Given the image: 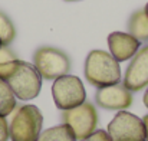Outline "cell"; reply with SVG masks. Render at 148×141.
I'll list each match as a JSON object with an SVG mask.
<instances>
[{"mask_svg":"<svg viewBox=\"0 0 148 141\" xmlns=\"http://www.w3.org/2000/svg\"><path fill=\"white\" fill-rule=\"evenodd\" d=\"M62 121L72 130L75 138L81 141L97 131L98 112H97V108L91 102L85 101L84 104H81L72 109L63 111Z\"/></svg>","mask_w":148,"mask_h":141,"instance_id":"cell-6","label":"cell"},{"mask_svg":"<svg viewBox=\"0 0 148 141\" xmlns=\"http://www.w3.org/2000/svg\"><path fill=\"white\" fill-rule=\"evenodd\" d=\"M16 38V28L10 17L0 10V42L3 46H9Z\"/></svg>","mask_w":148,"mask_h":141,"instance_id":"cell-14","label":"cell"},{"mask_svg":"<svg viewBox=\"0 0 148 141\" xmlns=\"http://www.w3.org/2000/svg\"><path fill=\"white\" fill-rule=\"evenodd\" d=\"M1 46H3V45H1V42H0V49H1Z\"/></svg>","mask_w":148,"mask_h":141,"instance_id":"cell-21","label":"cell"},{"mask_svg":"<svg viewBox=\"0 0 148 141\" xmlns=\"http://www.w3.org/2000/svg\"><path fill=\"white\" fill-rule=\"evenodd\" d=\"M42 76L36 66L29 62L19 61L14 72L6 81L16 98L20 101H30L36 98L42 89Z\"/></svg>","mask_w":148,"mask_h":141,"instance_id":"cell-3","label":"cell"},{"mask_svg":"<svg viewBox=\"0 0 148 141\" xmlns=\"http://www.w3.org/2000/svg\"><path fill=\"white\" fill-rule=\"evenodd\" d=\"M128 33L137 38L140 42H148V16L144 9L134 12L128 20Z\"/></svg>","mask_w":148,"mask_h":141,"instance_id":"cell-11","label":"cell"},{"mask_svg":"<svg viewBox=\"0 0 148 141\" xmlns=\"http://www.w3.org/2000/svg\"><path fill=\"white\" fill-rule=\"evenodd\" d=\"M84 72L86 81L97 88H103L121 82L119 62L111 53L101 49L91 50L88 53Z\"/></svg>","mask_w":148,"mask_h":141,"instance_id":"cell-1","label":"cell"},{"mask_svg":"<svg viewBox=\"0 0 148 141\" xmlns=\"http://www.w3.org/2000/svg\"><path fill=\"white\" fill-rule=\"evenodd\" d=\"M52 96L59 109L68 111L84 104L86 99V92L81 78L68 74L55 79L52 85Z\"/></svg>","mask_w":148,"mask_h":141,"instance_id":"cell-5","label":"cell"},{"mask_svg":"<svg viewBox=\"0 0 148 141\" xmlns=\"http://www.w3.org/2000/svg\"><path fill=\"white\" fill-rule=\"evenodd\" d=\"M143 101H144V105L148 108V89L145 91V94H144V98H143Z\"/></svg>","mask_w":148,"mask_h":141,"instance_id":"cell-18","label":"cell"},{"mask_svg":"<svg viewBox=\"0 0 148 141\" xmlns=\"http://www.w3.org/2000/svg\"><path fill=\"white\" fill-rule=\"evenodd\" d=\"M38 141H78V140L75 138L72 130L66 124H60V125L48 128L46 131H42Z\"/></svg>","mask_w":148,"mask_h":141,"instance_id":"cell-12","label":"cell"},{"mask_svg":"<svg viewBox=\"0 0 148 141\" xmlns=\"http://www.w3.org/2000/svg\"><path fill=\"white\" fill-rule=\"evenodd\" d=\"M33 65L39 71L40 76L48 81H55L68 75L71 71L69 56L63 50L52 46L39 47L33 55Z\"/></svg>","mask_w":148,"mask_h":141,"instance_id":"cell-4","label":"cell"},{"mask_svg":"<svg viewBox=\"0 0 148 141\" xmlns=\"http://www.w3.org/2000/svg\"><path fill=\"white\" fill-rule=\"evenodd\" d=\"M112 141H147L143 120L128 111H119L108 124Z\"/></svg>","mask_w":148,"mask_h":141,"instance_id":"cell-7","label":"cell"},{"mask_svg":"<svg viewBox=\"0 0 148 141\" xmlns=\"http://www.w3.org/2000/svg\"><path fill=\"white\" fill-rule=\"evenodd\" d=\"M143 122H144V127H145V137H147V141H148V114L143 118Z\"/></svg>","mask_w":148,"mask_h":141,"instance_id":"cell-17","label":"cell"},{"mask_svg":"<svg viewBox=\"0 0 148 141\" xmlns=\"http://www.w3.org/2000/svg\"><path fill=\"white\" fill-rule=\"evenodd\" d=\"M81 141H112V140H111L108 131H105V130H97L94 134H91L89 137H86V138H84V140H81Z\"/></svg>","mask_w":148,"mask_h":141,"instance_id":"cell-15","label":"cell"},{"mask_svg":"<svg viewBox=\"0 0 148 141\" xmlns=\"http://www.w3.org/2000/svg\"><path fill=\"white\" fill-rule=\"evenodd\" d=\"M124 85L131 92H138L148 87V45L141 47L130 62L124 75Z\"/></svg>","mask_w":148,"mask_h":141,"instance_id":"cell-8","label":"cell"},{"mask_svg":"<svg viewBox=\"0 0 148 141\" xmlns=\"http://www.w3.org/2000/svg\"><path fill=\"white\" fill-rule=\"evenodd\" d=\"M10 138V133H9V124L6 117L0 115V141H7Z\"/></svg>","mask_w":148,"mask_h":141,"instance_id":"cell-16","label":"cell"},{"mask_svg":"<svg viewBox=\"0 0 148 141\" xmlns=\"http://www.w3.org/2000/svg\"><path fill=\"white\" fill-rule=\"evenodd\" d=\"M43 125V115L36 105L16 107L12 112L9 133L12 141H38Z\"/></svg>","mask_w":148,"mask_h":141,"instance_id":"cell-2","label":"cell"},{"mask_svg":"<svg viewBox=\"0 0 148 141\" xmlns=\"http://www.w3.org/2000/svg\"><path fill=\"white\" fill-rule=\"evenodd\" d=\"M16 109V95L13 94L10 85L0 79V115L7 117Z\"/></svg>","mask_w":148,"mask_h":141,"instance_id":"cell-13","label":"cell"},{"mask_svg":"<svg viewBox=\"0 0 148 141\" xmlns=\"http://www.w3.org/2000/svg\"><path fill=\"white\" fill-rule=\"evenodd\" d=\"M95 102L103 109L125 111L132 105V92L128 88H125L124 84L98 88L95 94Z\"/></svg>","mask_w":148,"mask_h":141,"instance_id":"cell-9","label":"cell"},{"mask_svg":"<svg viewBox=\"0 0 148 141\" xmlns=\"http://www.w3.org/2000/svg\"><path fill=\"white\" fill-rule=\"evenodd\" d=\"M108 46L109 53L118 61L125 62L128 59H132L135 53L141 49V42L134 38L131 33L125 32H112L108 36Z\"/></svg>","mask_w":148,"mask_h":141,"instance_id":"cell-10","label":"cell"},{"mask_svg":"<svg viewBox=\"0 0 148 141\" xmlns=\"http://www.w3.org/2000/svg\"><path fill=\"white\" fill-rule=\"evenodd\" d=\"M66 1H79V0H66Z\"/></svg>","mask_w":148,"mask_h":141,"instance_id":"cell-20","label":"cell"},{"mask_svg":"<svg viewBox=\"0 0 148 141\" xmlns=\"http://www.w3.org/2000/svg\"><path fill=\"white\" fill-rule=\"evenodd\" d=\"M144 12H145V14L148 16V3L145 4V7H144Z\"/></svg>","mask_w":148,"mask_h":141,"instance_id":"cell-19","label":"cell"}]
</instances>
